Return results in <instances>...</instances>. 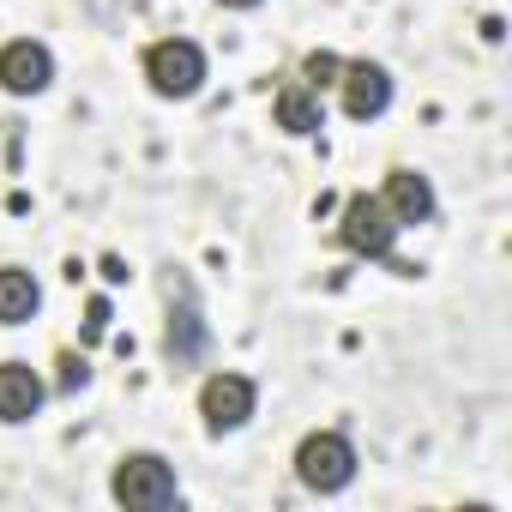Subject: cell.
<instances>
[{
	"label": "cell",
	"instance_id": "obj_1",
	"mask_svg": "<svg viewBox=\"0 0 512 512\" xmlns=\"http://www.w3.org/2000/svg\"><path fill=\"white\" fill-rule=\"evenodd\" d=\"M356 446H350V434H338V428H314V434H302V446H296V482L308 488V494H344L350 482H356Z\"/></svg>",
	"mask_w": 512,
	"mask_h": 512
},
{
	"label": "cell",
	"instance_id": "obj_2",
	"mask_svg": "<svg viewBox=\"0 0 512 512\" xmlns=\"http://www.w3.org/2000/svg\"><path fill=\"white\" fill-rule=\"evenodd\" d=\"M145 85L163 97V103H187L205 91V49L193 37H163L145 49Z\"/></svg>",
	"mask_w": 512,
	"mask_h": 512
},
{
	"label": "cell",
	"instance_id": "obj_3",
	"mask_svg": "<svg viewBox=\"0 0 512 512\" xmlns=\"http://www.w3.org/2000/svg\"><path fill=\"white\" fill-rule=\"evenodd\" d=\"M109 494H115L127 512H163V506H175L181 482H175V464H169V458H157V452H127V458L115 464V476H109Z\"/></svg>",
	"mask_w": 512,
	"mask_h": 512
},
{
	"label": "cell",
	"instance_id": "obj_4",
	"mask_svg": "<svg viewBox=\"0 0 512 512\" xmlns=\"http://www.w3.org/2000/svg\"><path fill=\"white\" fill-rule=\"evenodd\" d=\"M338 241L356 253V260H392L398 247V217L386 211L380 193H350L344 217H338Z\"/></svg>",
	"mask_w": 512,
	"mask_h": 512
},
{
	"label": "cell",
	"instance_id": "obj_5",
	"mask_svg": "<svg viewBox=\"0 0 512 512\" xmlns=\"http://www.w3.org/2000/svg\"><path fill=\"white\" fill-rule=\"evenodd\" d=\"M253 410H260V386H253L247 374H229V368L205 374V386H199V422H205V434H211V440H223V434L247 428V422H253Z\"/></svg>",
	"mask_w": 512,
	"mask_h": 512
},
{
	"label": "cell",
	"instance_id": "obj_6",
	"mask_svg": "<svg viewBox=\"0 0 512 512\" xmlns=\"http://www.w3.org/2000/svg\"><path fill=\"white\" fill-rule=\"evenodd\" d=\"M55 85V55L37 37H13L0 49V91L7 97H43Z\"/></svg>",
	"mask_w": 512,
	"mask_h": 512
},
{
	"label": "cell",
	"instance_id": "obj_7",
	"mask_svg": "<svg viewBox=\"0 0 512 512\" xmlns=\"http://www.w3.org/2000/svg\"><path fill=\"white\" fill-rule=\"evenodd\" d=\"M332 91H338V103H344L350 121H374V115L392 109V73L380 61H344V73H338Z\"/></svg>",
	"mask_w": 512,
	"mask_h": 512
},
{
	"label": "cell",
	"instance_id": "obj_8",
	"mask_svg": "<svg viewBox=\"0 0 512 512\" xmlns=\"http://www.w3.org/2000/svg\"><path fill=\"white\" fill-rule=\"evenodd\" d=\"M380 199H386V211L398 217V229H410V223H428V217H434V181H428L422 169H392V175H386V187H380Z\"/></svg>",
	"mask_w": 512,
	"mask_h": 512
},
{
	"label": "cell",
	"instance_id": "obj_9",
	"mask_svg": "<svg viewBox=\"0 0 512 512\" xmlns=\"http://www.w3.org/2000/svg\"><path fill=\"white\" fill-rule=\"evenodd\" d=\"M49 386L31 362H0V422H31L43 410Z\"/></svg>",
	"mask_w": 512,
	"mask_h": 512
},
{
	"label": "cell",
	"instance_id": "obj_10",
	"mask_svg": "<svg viewBox=\"0 0 512 512\" xmlns=\"http://www.w3.org/2000/svg\"><path fill=\"white\" fill-rule=\"evenodd\" d=\"M272 121H278L290 139H308V133H320V127H326V115H320V91H308L302 79H290V85L272 97Z\"/></svg>",
	"mask_w": 512,
	"mask_h": 512
},
{
	"label": "cell",
	"instance_id": "obj_11",
	"mask_svg": "<svg viewBox=\"0 0 512 512\" xmlns=\"http://www.w3.org/2000/svg\"><path fill=\"white\" fill-rule=\"evenodd\" d=\"M43 308V284L25 266H0V326H25Z\"/></svg>",
	"mask_w": 512,
	"mask_h": 512
},
{
	"label": "cell",
	"instance_id": "obj_12",
	"mask_svg": "<svg viewBox=\"0 0 512 512\" xmlns=\"http://www.w3.org/2000/svg\"><path fill=\"white\" fill-rule=\"evenodd\" d=\"M163 356H169L175 368H187V362H199V356H205V320H199V308H193V302H181V308L169 314Z\"/></svg>",
	"mask_w": 512,
	"mask_h": 512
},
{
	"label": "cell",
	"instance_id": "obj_13",
	"mask_svg": "<svg viewBox=\"0 0 512 512\" xmlns=\"http://www.w3.org/2000/svg\"><path fill=\"white\" fill-rule=\"evenodd\" d=\"M338 73H344V61H338L332 49H314V55L302 61V85H308V91H332Z\"/></svg>",
	"mask_w": 512,
	"mask_h": 512
},
{
	"label": "cell",
	"instance_id": "obj_14",
	"mask_svg": "<svg viewBox=\"0 0 512 512\" xmlns=\"http://www.w3.org/2000/svg\"><path fill=\"white\" fill-rule=\"evenodd\" d=\"M91 380V368H85V356H61V392H79Z\"/></svg>",
	"mask_w": 512,
	"mask_h": 512
},
{
	"label": "cell",
	"instance_id": "obj_15",
	"mask_svg": "<svg viewBox=\"0 0 512 512\" xmlns=\"http://www.w3.org/2000/svg\"><path fill=\"white\" fill-rule=\"evenodd\" d=\"M217 7H229V13H247V7H260V0H217Z\"/></svg>",
	"mask_w": 512,
	"mask_h": 512
}]
</instances>
